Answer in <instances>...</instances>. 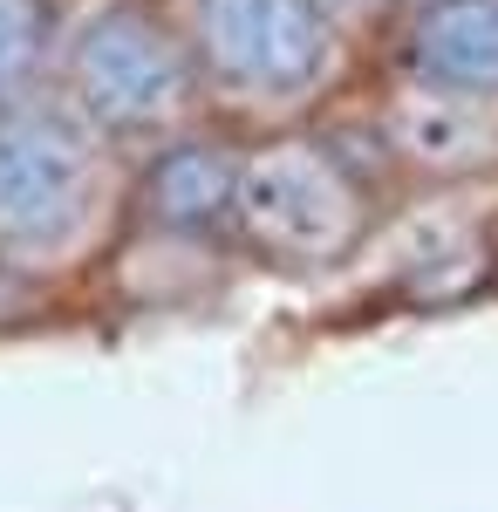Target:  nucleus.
<instances>
[{
  "mask_svg": "<svg viewBox=\"0 0 498 512\" xmlns=\"http://www.w3.org/2000/svg\"><path fill=\"white\" fill-rule=\"evenodd\" d=\"M103 151L62 110H0V267L48 274L103 226Z\"/></svg>",
  "mask_w": 498,
  "mask_h": 512,
  "instance_id": "1",
  "label": "nucleus"
},
{
  "mask_svg": "<svg viewBox=\"0 0 498 512\" xmlns=\"http://www.w3.org/2000/svg\"><path fill=\"white\" fill-rule=\"evenodd\" d=\"M232 226L267 267L314 274V267H335L362 239V192L348 185V171L328 151L287 144V151L239 164Z\"/></svg>",
  "mask_w": 498,
  "mask_h": 512,
  "instance_id": "2",
  "label": "nucleus"
},
{
  "mask_svg": "<svg viewBox=\"0 0 498 512\" xmlns=\"http://www.w3.org/2000/svg\"><path fill=\"white\" fill-rule=\"evenodd\" d=\"M69 89L76 110L103 130H151L185 110V48L157 28L137 7H103L82 21L76 48H69Z\"/></svg>",
  "mask_w": 498,
  "mask_h": 512,
  "instance_id": "3",
  "label": "nucleus"
},
{
  "mask_svg": "<svg viewBox=\"0 0 498 512\" xmlns=\"http://www.w3.org/2000/svg\"><path fill=\"white\" fill-rule=\"evenodd\" d=\"M205 69L239 103H294L328 69V21L314 0H192Z\"/></svg>",
  "mask_w": 498,
  "mask_h": 512,
  "instance_id": "4",
  "label": "nucleus"
},
{
  "mask_svg": "<svg viewBox=\"0 0 498 512\" xmlns=\"http://www.w3.org/2000/svg\"><path fill=\"white\" fill-rule=\"evenodd\" d=\"M423 89L498 103V0H430L410 35Z\"/></svg>",
  "mask_w": 498,
  "mask_h": 512,
  "instance_id": "5",
  "label": "nucleus"
},
{
  "mask_svg": "<svg viewBox=\"0 0 498 512\" xmlns=\"http://www.w3.org/2000/svg\"><path fill=\"white\" fill-rule=\"evenodd\" d=\"M389 130H396L403 158L430 164V171H478L498 158V110L471 96H444V89H410Z\"/></svg>",
  "mask_w": 498,
  "mask_h": 512,
  "instance_id": "6",
  "label": "nucleus"
},
{
  "mask_svg": "<svg viewBox=\"0 0 498 512\" xmlns=\"http://www.w3.org/2000/svg\"><path fill=\"white\" fill-rule=\"evenodd\" d=\"M232 192H239V164L212 158V151H171L157 164V185H151V212L164 233L198 239L212 226L232 219Z\"/></svg>",
  "mask_w": 498,
  "mask_h": 512,
  "instance_id": "7",
  "label": "nucleus"
},
{
  "mask_svg": "<svg viewBox=\"0 0 498 512\" xmlns=\"http://www.w3.org/2000/svg\"><path fill=\"white\" fill-rule=\"evenodd\" d=\"M35 0H0V103H7V89L21 82V69L35 62Z\"/></svg>",
  "mask_w": 498,
  "mask_h": 512,
  "instance_id": "8",
  "label": "nucleus"
},
{
  "mask_svg": "<svg viewBox=\"0 0 498 512\" xmlns=\"http://www.w3.org/2000/svg\"><path fill=\"white\" fill-rule=\"evenodd\" d=\"M355 7H383V0H355Z\"/></svg>",
  "mask_w": 498,
  "mask_h": 512,
  "instance_id": "9",
  "label": "nucleus"
}]
</instances>
